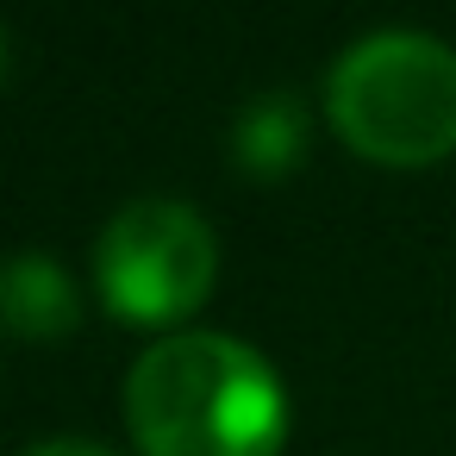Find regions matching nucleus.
Listing matches in <instances>:
<instances>
[{"label": "nucleus", "instance_id": "f257e3e1", "mask_svg": "<svg viewBox=\"0 0 456 456\" xmlns=\"http://www.w3.org/2000/svg\"><path fill=\"white\" fill-rule=\"evenodd\" d=\"M126 431L144 456H281L288 387L225 331H175L126 375Z\"/></svg>", "mask_w": 456, "mask_h": 456}, {"label": "nucleus", "instance_id": "f03ea898", "mask_svg": "<svg viewBox=\"0 0 456 456\" xmlns=\"http://www.w3.org/2000/svg\"><path fill=\"white\" fill-rule=\"evenodd\" d=\"M338 138L381 169H425L456 151V51L425 32H369L325 76Z\"/></svg>", "mask_w": 456, "mask_h": 456}, {"label": "nucleus", "instance_id": "7ed1b4c3", "mask_svg": "<svg viewBox=\"0 0 456 456\" xmlns=\"http://www.w3.org/2000/svg\"><path fill=\"white\" fill-rule=\"evenodd\" d=\"M219 275L213 225L182 200H132L113 213L94 250V288L126 325H175L188 319Z\"/></svg>", "mask_w": 456, "mask_h": 456}, {"label": "nucleus", "instance_id": "20e7f679", "mask_svg": "<svg viewBox=\"0 0 456 456\" xmlns=\"http://www.w3.org/2000/svg\"><path fill=\"white\" fill-rule=\"evenodd\" d=\"M82 325V288L57 256L20 250L0 263V331L26 344H57Z\"/></svg>", "mask_w": 456, "mask_h": 456}, {"label": "nucleus", "instance_id": "39448f33", "mask_svg": "<svg viewBox=\"0 0 456 456\" xmlns=\"http://www.w3.org/2000/svg\"><path fill=\"white\" fill-rule=\"evenodd\" d=\"M306 144H313V119L294 94H263L238 113L232 126V163L256 182H275L288 169L306 163Z\"/></svg>", "mask_w": 456, "mask_h": 456}, {"label": "nucleus", "instance_id": "423d86ee", "mask_svg": "<svg viewBox=\"0 0 456 456\" xmlns=\"http://www.w3.org/2000/svg\"><path fill=\"white\" fill-rule=\"evenodd\" d=\"M26 456H113V450H107V444H94V437H51V444L26 450Z\"/></svg>", "mask_w": 456, "mask_h": 456}, {"label": "nucleus", "instance_id": "0eeeda50", "mask_svg": "<svg viewBox=\"0 0 456 456\" xmlns=\"http://www.w3.org/2000/svg\"><path fill=\"white\" fill-rule=\"evenodd\" d=\"M0 82H7V32H0Z\"/></svg>", "mask_w": 456, "mask_h": 456}]
</instances>
